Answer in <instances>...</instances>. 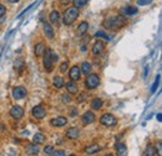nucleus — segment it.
<instances>
[{
    "label": "nucleus",
    "instance_id": "40",
    "mask_svg": "<svg viewBox=\"0 0 162 156\" xmlns=\"http://www.w3.org/2000/svg\"><path fill=\"white\" fill-rule=\"evenodd\" d=\"M157 120H158V122H162V114H161V113H158V114H157Z\"/></svg>",
    "mask_w": 162,
    "mask_h": 156
},
{
    "label": "nucleus",
    "instance_id": "7",
    "mask_svg": "<svg viewBox=\"0 0 162 156\" xmlns=\"http://www.w3.org/2000/svg\"><path fill=\"white\" fill-rule=\"evenodd\" d=\"M10 115L16 120L21 119L24 117V109L21 107H19V105H14V107H11V109H10Z\"/></svg>",
    "mask_w": 162,
    "mask_h": 156
},
{
    "label": "nucleus",
    "instance_id": "4",
    "mask_svg": "<svg viewBox=\"0 0 162 156\" xmlns=\"http://www.w3.org/2000/svg\"><path fill=\"white\" fill-rule=\"evenodd\" d=\"M85 84H86V87L89 89H94L100 84V77H98L97 74H95V73H92V74L89 73L86 81H85Z\"/></svg>",
    "mask_w": 162,
    "mask_h": 156
},
{
    "label": "nucleus",
    "instance_id": "37",
    "mask_svg": "<svg viewBox=\"0 0 162 156\" xmlns=\"http://www.w3.org/2000/svg\"><path fill=\"white\" fill-rule=\"evenodd\" d=\"M70 115H71V117L77 115V109L76 108H71V109H70Z\"/></svg>",
    "mask_w": 162,
    "mask_h": 156
},
{
    "label": "nucleus",
    "instance_id": "38",
    "mask_svg": "<svg viewBox=\"0 0 162 156\" xmlns=\"http://www.w3.org/2000/svg\"><path fill=\"white\" fill-rule=\"evenodd\" d=\"M53 155H59V156H62V155H65V152H64V151H60V150H59V151H56V150H55Z\"/></svg>",
    "mask_w": 162,
    "mask_h": 156
},
{
    "label": "nucleus",
    "instance_id": "11",
    "mask_svg": "<svg viewBox=\"0 0 162 156\" xmlns=\"http://www.w3.org/2000/svg\"><path fill=\"white\" fill-rule=\"evenodd\" d=\"M104 50H105V44L102 41H96L95 44H94V46H92V53L94 55H96V56H98V55H101L102 52H104Z\"/></svg>",
    "mask_w": 162,
    "mask_h": 156
},
{
    "label": "nucleus",
    "instance_id": "36",
    "mask_svg": "<svg viewBox=\"0 0 162 156\" xmlns=\"http://www.w3.org/2000/svg\"><path fill=\"white\" fill-rule=\"evenodd\" d=\"M5 12H6V9H5V6L0 4V17L4 16L5 15Z\"/></svg>",
    "mask_w": 162,
    "mask_h": 156
},
{
    "label": "nucleus",
    "instance_id": "41",
    "mask_svg": "<svg viewBox=\"0 0 162 156\" xmlns=\"http://www.w3.org/2000/svg\"><path fill=\"white\" fill-rule=\"evenodd\" d=\"M10 3H16V1H19V0H9Z\"/></svg>",
    "mask_w": 162,
    "mask_h": 156
},
{
    "label": "nucleus",
    "instance_id": "19",
    "mask_svg": "<svg viewBox=\"0 0 162 156\" xmlns=\"http://www.w3.org/2000/svg\"><path fill=\"white\" fill-rule=\"evenodd\" d=\"M115 149H116V154L117 155H125L126 151H127V147H126V145L122 144V143H117L115 145Z\"/></svg>",
    "mask_w": 162,
    "mask_h": 156
},
{
    "label": "nucleus",
    "instance_id": "3",
    "mask_svg": "<svg viewBox=\"0 0 162 156\" xmlns=\"http://www.w3.org/2000/svg\"><path fill=\"white\" fill-rule=\"evenodd\" d=\"M51 53L53 51L50 48H45L44 51V60H43V63H44V68L46 69V72H51L53 71V67H54V62H53V57H51Z\"/></svg>",
    "mask_w": 162,
    "mask_h": 156
},
{
    "label": "nucleus",
    "instance_id": "28",
    "mask_svg": "<svg viewBox=\"0 0 162 156\" xmlns=\"http://www.w3.org/2000/svg\"><path fill=\"white\" fill-rule=\"evenodd\" d=\"M14 67H15L16 69H21L24 67V60L23 58H16L15 63H14Z\"/></svg>",
    "mask_w": 162,
    "mask_h": 156
},
{
    "label": "nucleus",
    "instance_id": "20",
    "mask_svg": "<svg viewBox=\"0 0 162 156\" xmlns=\"http://www.w3.org/2000/svg\"><path fill=\"white\" fill-rule=\"evenodd\" d=\"M45 45L44 44H38L36 46H35V48H34V53H35V56H36V57H39V56H41L44 53V51H45Z\"/></svg>",
    "mask_w": 162,
    "mask_h": 156
},
{
    "label": "nucleus",
    "instance_id": "35",
    "mask_svg": "<svg viewBox=\"0 0 162 156\" xmlns=\"http://www.w3.org/2000/svg\"><path fill=\"white\" fill-rule=\"evenodd\" d=\"M158 79H160V76H157V81L153 83V86H152V88H151L152 93H155V92H156V88H157V86H158Z\"/></svg>",
    "mask_w": 162,
    "mask_h": 156
},
{
    "label": "nucleus",
    "instance_id": "29",
    "mask_svg": "<svg viewBox=\"0 0 162 156\" xmlns=\"http://www.w3.org/2000/svg\"><path fill=\"white\" fill-rule=\"evenodd\" d=\"M86 1L87 0H72L74 6H76V8H82V6L86 4Z\"/></svg>",
    "mask_w": 162,
    "mask_h": 156
},
{
    "label": "nucleus",
    "instance_id": "18",
    "mask_svg": "<svg viewBox=\"0 0 162 156\" xmlns=\"http://www.w3.org/2000/svg\"><path fill=\"white\" fill-rule=\"evenodd\" d=\"M44 34L46 35V37L47 39H53L54 37V30H53V27L50 24H44Z\"/></svg>",
    "mask_w": 162,
    "mask_h": 156
},
{
    "label": "nucleus",
    "instance_id": "6",
    "mask_svg": "<svg viewBox=\"0 0 162 156\" xmlns=\"http://www.w3.org/2000/svg\"><path fill=\"white\" fill-rule=\"evenodd\" d=\"M31 113H33V117L36 119H43L46 115V110L43 105H36V107H34Z\"/></svg>",
    "mask_w": 162,
    "mask_h": 156
},
{
    "label": "nucleus",
    "instance_id": "15",
    "mask_svg": "<svg viewBox=\"0 0 162 156\" xmlns=\"http://www.w3.org/2000/svg\"><path fill=\"white\" fill-rule=\"evenodd\" d=\"M137 8L136 6H126V8H122L121 9V14H124V15H135V14H137Z\"/></svg>",
    "mask_w": 162,
    "mask_h": 156
},
{
    "label": "nucleus",
    "instance_id": "16",
    "mask_svg": "<svg viewBox=\"0 0 162 156\" xmlns=\"http://www.w3.org/2000/svg\"><path fill=\"white\" fill-rule=\"evenodd\" d=\"M59 21H60V14L58 10H53L50 12V23L53 25H59Z\"/></svg>",
    "mask_w": 162,
    "mask_h": 156
},
{
    "label": "nucleus",
    "instance_id": "17",
    "mask_svg": "<svg viewBox=\"0 0 162 156\" xmlns=\"http://www.w3.org/2000/svg\"><path fill=\"white\" fill-rule=\"evenodd\" d=\"M66 89L69 93H71V94H75L79 92V88H77V84L74 82V81H70L66 83Z\"/></svg>",
    "mask_w": 162,
    "mask_h": 156
},
{
    "label": "nucleus",
    "instance_id": "8",
    "mask_svg": "<svg viewBox=\"0 0 162 156\" xmlns=\"http://www.w3.org/2000/svg\"><path fill=\"white\" fill-rule=\"evenodd\" d=\"M95 120H96V118H95V114H94L92 112H86V113H84L82 117H81V122L85 124V125L92 124Z\"/></svg>",
    "mask_w": 162,
    "mask_h": 156
},
{
    "label": "nucleus",
    "instance_id": "10",
    "mask_svg": "<svg viewBox=\"0 0 162 156\" xmlns=\"http://www.w3.org/2000/svg\"><path fill=\"white\" fill-rule=\"evenodd\" d=\"M69 76H70V78H71L72 81H79L80 77H81V71H80V68L77 67V66L71 67V68H70V71H69Z\"/></svg>",
    "mask_w": 162,
    "mask_h": 156
},
{
    "label": "nucleus",
    "instance_id": "33",
    "mask_svg": "<svg viewBox=\"0 0 162 156\" xmlns=\"http://www.w3.org/2000/svg\"><path fill=\"white\" fill-rule=\"evenodd\" d=\"M67 68H69V63H67V61L62 62V63H61V66H60V71H61V72H66Z\"/></svg>",
    "mask_w": 162,
    "mask_h": 156
},
{
    "label": "nucleus",
    "instance_id": "12",
    "mask_svg": "<svg viewBox=\"0 0 162 156\" xmlns=\"http://www.w3.org/2000/svg\"><path fill=\"white\" fill-rule=\"evenodd\" d=\"M50 124L53 126H64V125L67 124V120L64 117H56V118H53L50 120Z\"/></svg>",
    "mask_w": 162,
    "mask_h": 156
},
{
    "label": "nucleus",
    "instance_id": "21",
    "mask_svg": "<svg viewBox=\"0 0 162 156\" xmlns=\"http://www.w3.org/2000/svg\"><path fill=\"white\" fill-rule=\"evenodd\" d=\"M91 109H94V110H98L101 107H102V101L100 98H95L91 101Z\"/></svg>",
    "mask_w": 162,
    "mask_h": 156
},
{
    "label": "nucleus",
    "instance_id": "32",
    "mask_svg": "<svg viewBox=\"0 0 162 156\" xmlns=\"http://www.w3.org/2000/svg\"><path fill=\"white\" fill-rule=\"evenodd\" d=\"M95 36H96V37H102V39L106 40V41H109V40H110V36H109V35H106V34L102 32V31H98V32H96Z\"/></svg>",
    "mask_w": 162,
    "mask_h": 156
},
{
    "label": "nucleus",
    "instance_id": "1",
    "mask_svg": "<svg viewBox=\"0 0 162 156\" xmlns=\"http://www.w3.org/2000/svg\"><path fill=\"white\" fill-rule=\"evenodd\" d=\"M125 23H126L125 17L121 16V15L110 16L104 21V26L106 27V29H110V30H120L125 25Z\"/></svg>",
    "mask_w": 162,
    "mask_h": 156
},
{
    "label": "nucleus",
    "instance_id": "2",
    "mask_svg": "<svg viewBox=\"0 0 162 156\" xmlns=\"http://www.w3.org/2000/svg\"><path fill=\"white\" fill-rule=\"evenodd\" d=\"M79 8H76V6H71V8H69L65 12H64V19H62V21H64V24L66 26H70L74 24V21L79 17Z\"/></svg>",
    "mask_w": 162,
    "mask_h": 156
},
{
    "label": "nucleus",
    "instance_id": "31",
    "mask_svg": "<svg viewBox=\"0 0 162 156\" xmlns=\"http://www.w3.org/2000/svg\"><path fill=\"white\" fill-rule=\"evenodd\" d=\"M54 151H55V149H54V146H51V145H47V146L44 147V152H45L46 155H53Z\"/></svg>",
    "mask_w": 162,
    "mask_h": 156
},
{
    "label": "nucleus",
    "instance_id": "9",
    "mask_svg": "<svg viewBox=\"0 0 162 156\" xmlns=\"http://www.w3.org/2000/svg\"><path fill=\"white\" fill-rule=\"evenodd\" d=\"M26 95V89L21 86L15 87L13 89V98L14 99H23Z\"/></svg>",
    "mask_w": 162,
    "mask_h": 156
},
{
    "label": "nucleus",
    "instance_id": "14",
    "mask_svg": "<svg viewBox=\"0 0 162 156\" xmlns=\"http://www.w3.org/2000/svg\"><path fill=\"white\" fill-rule=\"evenodd\" d=\"M79 135H80V130L77 129V128H70V129L66 131V136L69 138V139H77L79 138Z\"/></svg>",
    "mask_w": 162,
    "mask_h": 156
},
{
    "label": "nucleus",
    "instance_id": "26",
    "mask_svg": "<svg viewBox=\"0 0 162 156\" xmlns=\"http://www.w3.org/2000/svg\"><path fill=\"white\" fill-rule=\"evenodd\" d=\"M89 29V24L86 23V21H82V23L79 25V27H77V34L79 35H84Z\"/></svg>",
    "mask_w": 162,
    "mask_h": 156
},
{
    "label": "nucleus",
    "instance_id": "27",
    "mask_svg": "<svg viewBox=\"0 0 162 156\" xmlns=\"http://www.w3.org/2000/svg\"><path fill=\"white\" fill-rule=\"evenodd\" d=\"M81 73H84V74H89L90 72H91V65L89 62H82V65H81Z\"/></svg>",
    "mask_w": 162,
    "mask_h": 156
},
{
    "label": "nucleus",
    "instance_id": "34",
    "mask_svg": "<svg viewBox=\"0 0 162 156\" xmlns=\"http://www.w3.org/2000/svg\"><path fill=\"white\" fill-rule=\"evenodd\" d=\"M153 1V0H137V4L141 5V6H144V5H149Z\"/></svg>",
    "mask_w": 162,
    "mask_h": 156
},
{
    "label": "nucleus",
    "instance_id": "25",
    "mask_svg": "<svg viewBox=\"0 0 162 156\" xmlns=\"http://www.w3.org/2000/svg\"><path fill=\"white\" fill-rule=\"evenodd\" d=\"M44 140H45V135H44V134L36 133V134L34 135V138H33V143H35V144H41V143H44Z\"/></svg>",
    "mask_w": 162,
    "mask_h": 156
},
{
    "label": "nucleus",
    "instance_id": "24",
    "mask_svg": "<svg viewBox=\"0 0 162 156\" xmlns=\"http://www.w3.org/2000/svg\"><path fill=\"white\" fill-rule=\"evenodd\" d=\"M145 155L147 156H155V155H157V151H156V147H155L153 145H147L146 149H145Z\"/></svg>",
    "mask_w": 162,
    "mask_h": 156
},
{
    "label": "nucleus",
    "instance_id": "5",
    "mask_svg": "<svg viewBox=\"0 0 162 156\" xmlns=\"http://www.w3.org/2000/svg\"><path fill=\"white\" fill-rule=\"evenodd\" d=\"M100 123H101L102 125H105V126H114V125H116V123H117V119H116L114 115H112V114H110V113H106V114L101 115Z\"/></svg>",
    "mask_w": 162,
    "mask_h": 156
},
{
    "label": "nucleus",
    "instance_id": "22",
    "mask_svg": "<svg viewBox=\"0 0 162 156\" xmlns=\"http://www.w3.org/2000/svg\"><path fill=\"white\" fill-rule=\"evenodd\" d=\"M53 83H54V86H55L56 88H62V87H64V84H65L64 78L59 77V76H55V77H54Z\"/></svg>",
    "mask_w": 162,
    "mask_h": 156
},
{
    "label": "nucleus",
    "instance_id": "39",
    "mask_svg": "<svg viewBox=\"0 0 162 156\" xmlns=\"http://www.w3.org/2000/svg\"><path fill=\"white\" fill-rule=\"evenodd\" d=\"M51 57H53V62H55V61H58L59 56H58V55H55V53H51Z\"/></svg>",
    "mask_w": 162,
    "mask_h": 156
},
{
    "label": "nucleus",
    "instance_id": "30",
    "mask_svg": "<svg viewBox=\"0 0 162 156\" xmlns=\"http://www.w3.org/2000/svg\"><path fill=\"white\" fill-rule=\"evenodd\" d=\"M61 101H62V103L69 104L70 102L72 101V99H71V97H70V94H66V93H64V94L61 95Z\"/></svg>",
    "mask_w": 162,
    "mask_h": 156
},
{
    "label": "nucleus",
    "instance_id": "23",
    "mask_svg": "<svg viewBox=\"0 0 162 156\" xmlns=\"http://www.w3.org/2000/svg\"><path fill=\"white\" fill-rule=\"evenodd\" d=\"M100 151V146H98L97 144H92V145H90V146H87L86 149H85V152L86 154H96V152H98Z\"/></svg>",
    "mask_w": 162,
    "mask_h": 156
},
{
    "label": "nucleus",
    "instance_id": "13",
    "mask_svg": "<svg viewBox=\"0 0 162 156\" xmlns=\"http://www.w3.org/2000/svg\"><path fill=\"white\" fill-rule=\"evenodd\" d=\"M25 151H26V154H29V155H38L39 154V146H38V144H35V143L29 144V145H26Z\"/></svg>",
    "mask_w": 162,
    "mask_h": 156
}]
</instances>
